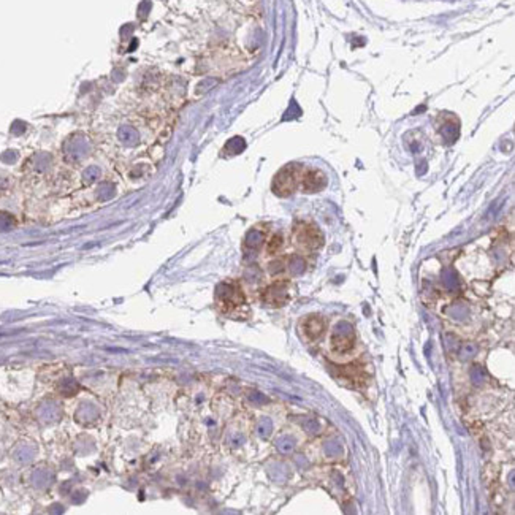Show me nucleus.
Returning <instances> with one entry per match:
<instances>
[{
  "label": "nucleus",
  "instance_id": "f257e3e1",
  "mask_svg": "<svg viewBox=\"0 0 515 515\" xmlns=\"http://www.w3.org/2000/svg\"><path fill=\"white\" fill-rule=\"evenodd\" d=\"M216 300L224 313H233L244 304V293L235 283H224L216 289Z\"/></svg>",
  "mask_w": 515,
  "mask_h": 515
},
{
  "label": "nucleus",
  "instance_id": "f03ea898",
  "mask_svg": "<svg viewBox=\"0 0 515 515\" xmlns=\"http://www.w3.org/2000/svg\"><path fill=\"white\" fill-rule=\"evenodd\" d=\"M332 349L337 354H349L355 346V330L351 322H339L337 327L333 328L332 339H330Z\"/></svg>",
  "mask_w": 515,
  "mask_h": 515
},
{
  "label": "nucleus",
  "instance_id": "7ed1b4c3",
  "mask_svg": "<svg viewBox=\"0 0 515 515\" xmlns=\"http://www.w3.org/2000/svg\"><path fill=\"white\" fill-rule=\"evenodd\" d=\"M298 176H300V167L287 165L281 170L273 181V192L279 197H289L295 192Z\"/></svg>",
  "mask_w": 515,
  "mask_h": 515
},
{
  "label": "nucleus",
  "instance_id": "20e7f679",
  "mask_svg": "<svg viewBox=\"0 0 515 515\" xmlns=\"http://www.w3.org/2000/svg\"><path fill=\"white\" fill-rule=\"evenodd\" d=\"M292 292H290V284L287 281H279L269 287H267L263 292L262 300L269 308H283L287 303L290 302Z\"/></svg>",
  "mask_w": 515,
  "mask_h": 515
},
{
  "label": "nucleus",
  "instance_id": "39448f33",
  "mask_svg": "<svg viewBox=\"0 0 515 515\" xmlns=\"http://www.w3.org/2000/svg\"><path fill=\"white\" fill-rule=\"evenodd\" d=\"M295 241L298 246L306 251H317L322 248L323 235L313 224H302L295 229Z\"/></svg>",
  "mask_w": 515,
  "mask_h": 515
},
{
  "label": "nucleus",
  "instance_id": "423d86ee",
  "mask_svg": "<svg viewBox=\"0 0 515 515\" xmlns=\"http://www.w3.org/2000/svg\"><path fill=\"white\" fill-rule=\"evenodd\" d=\"M303 190L308 194L320 192V190L327 185V176L325 173L320 170H309L303 175L302 179Z\"/></svg>",
  "mask_w": 515,
  "mask_h": 515
},
{
  "label": "nucleus",
  "instance_id": "0eeeda50",
  "mask_svg": "<svg viewBox=\"0 0 515 515\" xmlns=\"http://www.w3.org/2000/svg\"><path fill=\"white\" fill-rule=\"evenodd\" d=\"M302 330L308 341H316L325 332V320L319 316H309L302 322Z\"/></svg>",
  "mask_w": 515,
  "mask_h": 515
},
{
  "label": "nucleus",
  "instance_id": "6e6552de",
  "mask_svg": "<svg viewBox=\"0 0 515 515\" xmlns=\"http://www.w3.org/2000/svg\"><path fill=\"white\" fill-rule=\"evenodd\" d=\"M339 374L341 379L343 381H349L352 384L360 387L367 384V376H365V371L362 367L358 365H349V367H341L339 368Z\"/></svg>",
  "mask_w": 515,
  "mask_h": 515
},
{
  "label": "nucleus",
  "instance_id": "1a4fd4ad",
  "mask_svg": "<svg viewBox=\"0 0 515 515\" xmlns=\"http://www.w3.org/2000/svg\"><path fill=\"white\" fill-rule=\"evenodd\" d=\"M281 246H283V238H281L279 235H276V237H273V238H271V241H269V244H268V251H269V253H276V251H278Z\"/></svg>",
  "mask_w": 515,
  "mask_h": 515
}]
</instances>
